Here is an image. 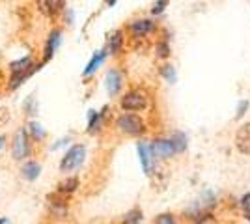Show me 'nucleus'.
<instances>
[{"mask_svg": "<svg viewBox=\"0 0 250 224\" xmlns=\"http://www.w3.org/2000/svg\"><path fill=\"white\" fill-rule=\"evenodd\" d=\"M116 125L118 129L125 133V135H142L144 131H146V125H144V122L140 120L138 116L135 114H122V116L118 118V122H116Z\"/></svg>", "mask_w": 250, "mask_h": 224, "instance_id": "obj_1", "label": "nucleus"}, {"mask_svg": "<svg viewBox=\"0 0 250 224\" xmlns=\"http://www.w3.org/2000/svg\"><path fill=\"white\" fill-rule=\"evenodd\" d=\"M84 157H86V148L81 146V144H77V146H73V148L63 155L62 163H60V168L63 172L75 170V168H79L84 163Z\"/></svg>", "mask_w": 250, "mask_h": 224, "instance_id": "obj_2", "label": "nucleus"}, {"mask_svg": "<svg viewBox=\"0 0 250 224\" xmlns=\"http://www.w3.org/2000/svg\"><path fill=\"white\" fill-rule=\"evenodd\" d=\"M120 105L124 110H144L147 107V96L140 90H133L122 97Z\"/></svg>", "mask_w": 250, "mask_h": 224, "instance_id": "obj_3", "label": "nucleus"}, {"mask_svg": "<svg viewBox=\"0 0 250 224\" xmlns=\"http://www.w3.org/2000/svg\"><path fill=\"white\" fill-rule=\"evenodd\" d=\"M28 153H30L28 135H26V129L21 127L15 133V139H13V157L15 159H24V157H28Z\"/></svg>", "mask_w": 250, "mask_h": 224, "instance_id": "obj_4", "label": "nucleus"}, {"mask_svg": "<svg viewBox=\"0 0 250 224\" xmlns=\"http://www.w3.org/2000/svg\"><path fill=\"white\" fill-rule=\"evenodd\" d=\"M149 151H151L153 157H159V159H168L170 155L176 153V149H174V146H172V142L167 139L153 140L151 146H149Z\"/></svg>", "mask_w": 250, "mask_h": 224, "instance_id": "obj_5", "label": "nucleus"}, {"mask_svg": "<svg viewBox=\"0 0 250 224\" xmlns=\"http://www.w3.org/2000/svg\"><path fill=\"white\" fill-rule=\"evenodd\" d=\"M235 146L241 153L250 155V123H245L243 127L237 129L235 133Z\"/></svg>", "mask_w": 250, "mask_h": 224, "instance_id": "obj_6", "label": "nucleus"}, {"mask_svg": "<svg viewBox=\"0 0 250 224\" xmlns=\"http://www.w3.org/2000/svg\"><path fill=\"white\" fill-rule=\"evenodd\" d=\"M122 84H124L122 73H120L118 69H110V71L106 73V92H108L110 96H116V94L120 92Z\"/></svg>", "mask_w": 250, "mask_h": 224, "instance_id": "obj_7", "label": "nucleus"}, {"mask_svg": "<svg viewBox=\"0 0 250 224\" xmlns=\"http://www.w3.org/2000/svg\"><path fill=\"white\" fill-rule=\"evenodd\" d=\"M10 67H11V71H13V75H32L36 69H38V67L32 65L30 56H24V58H21V60L13 62Z\"/></svg>", "mask_w": 250, "mask_h": 224, "instance_id": "obj_8", "label": "nucleus"}, {"mask_svg": "<svg viewBox=\"0 0 250 224\" xmlns=\"http://www.w3.org/2000/svg\"><path fill=\"white\" fill-rule=\"evenodd\" d=\"M138 155H140V163L144 166V172L146 174H151V168H153V155L149 151V146L146 142H138Z\"/></svg>", "mask_w": 250, "mask_h": 224, "instance_id": "obj_9", "label": "nucleus"}, {"mask_svg": "<svg viewBox=\"0 0 250 224\" xmlns=\"http://www.w3.org/2000/svg\"><path fill=\"white\" fill-rule=\"evenodd\" d=\"M62 43V32L60 30H52L51 36H49V40H47V49H45V60H49L54 51L58 49V45Z\"/></svg>", "mask_w": 250, "mask_h": 224, "instance_id": "obj_10", "label": "nucleus"}, {"mask_svg": "<svg viewBox=\"0 0 250 224\" xmlns=\"http://www.w3.org/2000/svg\"><path fill=\"white\" fill-rule=\"evenodd\" d=\"M153 28H155V24L149 21V19L135 21L133 24H131V30H133V34H135V36H146V34H149Z\"/></svg>", "mask_w": 250, "mask_h": 224, "instance_id": "obj_11", "label": "nucleus"}, {"mask_svg": "<svg viewBox=\"0 0 250 224\" xmlns=\"http://www.w3.org/2000/svg\"><path fill=\"white\" fill-rule=\"evenodd\" d=\"M22 178L24 180H28V182H34V180H38V176H40V172H42V166L36 163V161H30V163H26L24 166H22Z\"/></svg>", "mask_w": 250, "mask_h": 224, "instance_id": "obj_12", "label": "nucleus"}, {"mask_svg": "<svg viewBox=\"0 0 250 224\" xmlns=\"http://www.w3.org/2000/svg\"><path fill=\"white\" fill-rule=\"evenodd\" d=\"M104 56H106V51H99V53H95L94 54V58L90 60V64L86 65V69H84V75L88 77V75H92L99 67V65L104 62Z\"/></svg>", "mask_w": 250, "mask_h": 224, "instance_id": "obj_13", "label": "nucleus"}, {"mask_svg": "<svg viewBox=\"0 0 250 224\" xmlns=\"http://www.w3.org/2000/svg\"><path fill=\"white\" fill-rule=\"evenodd\" d=\"M122 41H124V38H122V32L118 30V32L110 34V38H108V49H110V53L116 54L120 51V47H122Z\"/></svg>", "mask_w": 250, "mask_h": 224, "instance_id": "obj_14", "label": "nucleus"}, {"mask_svg": "<svg viewBox=\"0 0 250 224\" xmlns=\"http://www.w3.org/2000/svg\"><path fill=\"white\" fill-rule=\"evenodd\" d=\"M140 221H142V211L140 209H131V211L125 213L122 224H138Z\"/></svg>", "mask_w": 250, "mask_h": 224, "instance_id": "obj_15", "label": "nucleus"}, {"mask_svg": "<svg viewBox=\"0 0 250 224\" xmlns=\"http://www.w3.org/2000/svg\"><path fill=\"white\" fill-rule=\"evenodd\" d=\"M77 185H79V180L77 178H69V180H65L58 185V191L60 192H73L77 189Z\"/></svg>", "mask_w": 250, "mask_h": 224, "instance_id": "obj_16", "label": "nucleus"}, {"mask_svg": "<svg viewBox=\"0 0 250 224\" xmlns=\"http://www.w3.org/2000/svg\"><path fill=\"white\" fill-rule=\"evenodd\" d=\"M28 131H30L32 137L38 140H42L43 137H45V129H43L40 123H30V125H28Z\"/></svg>", "mask_w": 250, "mask_h": 224, "instance_id": "obj_17", "label": "nucleus"}, {"mask_svg": "<svg viewBox=\"0 0 250 224\" xmlns=\"http://www.w3.org/2000/svg\"><path fill=\"white\" fill-rule=\"evenodd\" d=\"M40 6H43L42 10L47 11V13H56V11L62 8V2H40Z\"/></svg>", "mask_w": 250, "mask_h": 224, "instance_id": "obj_18", "label": "nucleus"}, {"mask_svg": "<svg viewBox=\"0 0 250 224\" xmlns=\"http://www.w3.org/2000/svg\"><path fill=\"white\" fill-rule=\"evenodd\" d=\"M194 224H219V223H217V217L213 213H202L198 219H196Z\"/></svg>", "mask_w": 250, "mask_h": 224, "instance_id": "obj_19", "label": "nucleus"}, {"mask_svg": "<svg viewBox=\"0 0 250 224\" xmlns=\"http://www.w3.org/2000/svg\"><path fill=\"white\" fill-rule=\"evenodd\" d=\"M241 209L245 213V219L250 221V192H247L243 198H241Z\"/></svg>", "mask_w": 250, "mask_h": 224, "instance_id": "obj_20", "label": "nucleus"}, {"mask_svg": "<svg viewBox=\"0 0 250 224\" xmlns=\"http://www.w3.org/2000/svg\"><path fill=\"white\" fill-rule=\"evenodd\" d=\"M99 125V114L90 110V118H88V131H95Z\"/></svg>", "mask_w": 250, "mask_h": 224, "instance_id": "obj_21", "label": "nucleus"}, {"mask_svg": "<svg viewBox=\"0 0 250 224\" xmlns=\"http://www.w3.org/2000/svg\"><path fill=\"white\" fill-rule=\"evenodd\" d=\"M155 224H176V219H174V215L170 213H163L157 217Z\"/></svg>", "mask_w": 250, "mask_h": 224, "instance_id": "obj_22", "label": "nucleus"}, {"mask_svg": "<svg viewBox=\"0 0 250 224\" xmlns=\"http://www.w3.org/2000/svg\"><path fill=\"white\" fill-rule=\"evenodd\" d=\"M161 71H163V75L167 77L170 82H174V81H176V71H174V67H172V65H163V69H161Z\"/></svg>", "mask_w": 250, "mask_h": 224, "instance_id": "obj_23", "label": "nucleus"}, {"mask_svg": "<svg viewBox=\"0 0 250 224\" xmlns=\"http://www.w3.org/2000/svg\"><path fill=\"white\" fill-rule=\"evenodd\" d=\"M10 122V110L6 107H0V127H4Z\"/></svg>", "mask_w": 250, "mask_h": 224, "instance_id": "obj_24", "label": "nucleus"}, {"mask_svg": "<svg viewBox=\"0 0 250 224\" xmlns=\"http://www.w3.org/2000/svg\"><path fill=\"white\" fill-rule=\"evenodd\" d=\"M157 54H159L161 58H167L168 54H170V47H168V45L165 41L159 43V45H157Z\"/></svg>", "mask_w": 250, "mask_h": 224, "instance_id": "obj_25", "label": "nucleus"}, {"mask_svg": "<svg viewBox=\"0 0 250 224\" xmlns=\"http://www.w3.org/2000/svg\"><path fill=\"white\" fill-rule=\"evenodd\" d=\"M168 2H165V0H161V2H155L153 4V13H161V11L165 10V6H167Z\"/></svg>", "mask_w": 250, "mask_h": 224, "instance_id": "obj_26", "label": "nucleus"}, {"mask_svg": "<svg viewBox=\"0 0 250 224\" xmlns=\"http://www.w3.org/2000/svg\"><path fill=\"white\" fill-rule=\"evenodd\" d=\"M0 224H10V223H8V219H0Z\"/></svg>", "mask_w": 250, "mask_h": 224, "instance_id": "obj_27", "label": "nucleus"}, {"mask_svg": "<svg viewBox=\"0 0 250 224\" xmlns=\"http://www.w3.org/2000/svg\"><path fill=\"white\" fill-rule=\"evenodd\" d=\"M4 146V137H0V148Z\"/></svg>", "mask_w": 250, "mask_h": 224, "instance_id": "obj_28", "label": "nucleus"}]
</instances>
